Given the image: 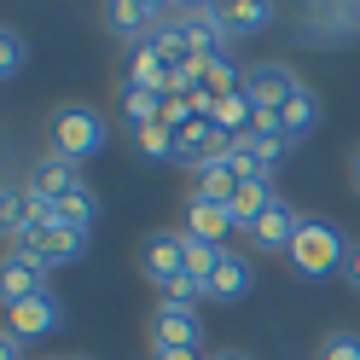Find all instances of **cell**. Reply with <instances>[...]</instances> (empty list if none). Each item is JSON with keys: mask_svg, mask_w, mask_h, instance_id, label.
<instances>
[{"mask_svg": "<svg viewBox=\"0 0 360 360\" xmlns=\"http://www.w3.org/2000/svg\"><path fill=\"white\" fill-rule=\"evenodd\" d=\"M290 267H297L302 279H326V274H337V267L349 262V238H343V227L337 221H326V215H302V227H297V244H290Z\"/></svg>", "mask_w": 360, "mask_h": 360, "instance_id": "obj_1", "label": "cell"}, {"mask_svg": "<svg viewBox=\"0 0 360 360\" xmlns=\"http://www.w3.org/2000/svg\"><path fill=\"white\" fill-rule=\"evenodd\" d=\"M110 140V128L94 105H58L53 110V151L70 157V163H87V157H99Z\"/></svg>", "mask_w": 360, "mask_h": 360, "instance_id": "obj_2", "label": "cell"}, {"mask_svg": "<svg viewBox=\"0 0 360 360\" xmlns=\"http://www.w3.org/2000/svg\"><path fill=\"white\" fill-rule=\"evenodd\" d=\"M6 250L30 256V262L41 267V274H58V267H76V262H82V250H87V233L64 227V221H47V227H30L18 244H6Z\"/></svg>", "mask_w": 360, "mask_h": 360, "instance_id": "obj_3", "label": "cell"}, {"mask_svg": "<svg viewBox=\"0 0 360 360\" xmlns=\"http://www.w3.org/2000/svg\"><path fill=\"white\" fill-rule=\"evenodd\" d=\"M302 87H308V82L290 70V64H279V58H262V64H250V70H244V94H250L256 117H274V122H279V110L297 99Z\"/></svg>", "mask_w": 360, "mask_h": 360, "instance_id": "obj_4", "label": "cell"}, {"mask_svg": "<svg viewBox=\"0 0 360 360\" xmlns=\"http://www.w3.org/2000/svg\"><path fill=\"white\" fill-rule=\"evenodd\" d=\"M87 180H82V163H70V157H58V151H41L30 174H24V192L35 198V204H64L70 192H82Z\"/></svg>", "mask_w": 360, "mask_h": 360, "instance_id": "obj_5", "label": "cell"}, {"mask_svg": "<svg viewBox=\"0 0 360 360\" xmlns=\"http://www.w3.org/2000/svg\"><path fill=\"white\" fill-rule=\"evenodd\" d=\"M146 331H151V349H198V343H204V320H198V308L169 302V297H157Z\"/></svg>", "mask_w": 360, "mask_h": 360, "instance_id": "obj_6", "label": "cell"}, {"mask_svg": "<svg viewBox=\"0 0 360 360\" xmlns=\"http://www.w3.org/2000/svg\"><path fill=\"white\" fill-rule=\"evenodd\" d=\"M140 274L169 297V290L186 279V233H180V227L174 233H151L146 250H140Z\"/></svg>", "mask_w": 360, "mask_h": 360, "instance_id": "obj_7", "label": "cell"}, {"mask_svg": "<svg viewBox=\"0 0 360 360\" xmlns=\"http://www.w3.org/2000/svg\"><path fill=\"white\" fill-rule=\"evenodd\" d=\"M99 18H105V30L117 41L140 47V41H151L169 24V6H151V0H110V6H99Z\"/></svg>", "mask_w": 360, "mask_h": 360, "instance_id": "obj_8", "label": "cell"}, {"mask_svg": "<svg viewBox=\"0 0 360 360\" xmlns=\"http://www.w3.org/2000/svg\"><path fill=\"white\" fill-rule=\"evenodd\" d=\"M174 30L198 58H227V24H221V6H174Z\"/></svg>", "mask_w": 360, "mask_h": 360, "instance_id": "obj_9", "label": "cell"}, {"mask_svg": "<svg viewBox=\"0 0 360 360\" xmlns=\"http://www.w3.org/2000/svg\"><path fill=\"white\" fill-rule=\"evenodd\" d=\"M58 326H64V302L53 297V290H41V297L6 308V331H18L24 343H30V337H53Z\"/></svg>", "mask_w": 360, "mask_h": 360, "instance_id": "obj_10", "label": "cell"}, {"mask_svg": "<svg viewBox=\"0 0 360 360\" xmlns=\"http://www.w3.org/2000/svg\"><path fill=\"white\" fill-rule=\"evenodd\" d=\"M180 233H192V238H204V244H227L233 233V215L227 204H215V198H186V215H180Z\"/></svg>", "mask_w": 360, "mask_h": 360, "instance_id": "obj_11", "label": "cell"}, {"mask_svg": "<svg viewBox=\"0 0 360 360\" xmlns=\"http://www.w3.org/2000/svg\"><path fill=\"white\" fill-rule=\"evenodd\" d=\"M169 76H174V64H169V53L157 47V41L128 47V87H151V94L169 99Z\"/></svg>", "mask_w": 360, "mask_h": 360, "instance_id": "obj_12", "label": "cell"}, {"mask_svg": "<svg viewBox=\"0 0 360 360\" xmlns=\"http://www.w3.org/2000/svg\"><path fill=\"white\" fill-rule=\"evenodd\" d=\"M244 186V174H238V163H233V151H221V157H210V163H198L192 169V192L198 198H215V204H233V192Z\"/></svg>", "mask_w": 360, "mask_h": 360, "instance_id": "obj_13", "label": "cell"}, {"mask_svg": "<svg viewBox=\"0 0 360 360\" xmlns=\"http://www.w3.org/2000/svg\"><path fill=\"white\" fill-rule=\"evenodd\" d=\"M41 290H47V274H41L30 256L6 250V267H0V302H6V308H18V302L41 297Z\"/></svg>", "mask_w": 360, "mask_h": 360, "instance_id": "obj_14", "label": "cell"}, {"mask_svg": "<svg viewBox=\"0 0 360 360\" xmlns=\"http://www.w3.org/2000/svg\"><path fill=\"white\" fill-rule=\"evenodd\" d=\"M250 285H256V267H250V256L221 250L215 274H210V297H215V302H244V297H250Z\"/></svg>", "mask_w": 360, "mask_h": 360, "instance_id": "obj_15", "label": "cell"}, {"mask_svg": "<svg viewBox=\"0 0 360 360\" xmlns=\"http://www.w3.org/2000/svg\"><path fill=\"white\" fill-rule=\"evenodd\" d=\"M297 227H302V215L279 198V204H274V210H267L256 227H250V244H256V250H279V256H285L290 244H297Z\"/></svg>", "mask_w": 360, "mask_h": 360, "instance_id": "obj_16", "label": "cell"}, {"mask_svg": "<svg viewBox=\"0 0 360 360\" xmlns=\"http://www.w3.org/2000/svg\"><path fill=\"white\" fill-rule=\"evenodd\" d=\"M227 146H233V140H227V134H221L210 117H198L192 128H180V163H186V169H198V163H210V157H221Z\"/></svg>", "mask_w": 360, "mask_h": 360, "instance_id": "obj_17", "label": "cell"}, {"mask_svg": "<svg viewBox=\"0 0 360 360\" xmlns=\"http://www.w3.org/2000/svg\"><path fill=\"white\" fill-rule=\"evenodd\" d=\"M221 24H227L233 41L262 35L267 24H274V6H267V0H227V6H221Z\"/></svg>", "mask_w": 360, "mask_h": 360, "instance_id": "obj_18", "label": "cell"}, {"mask_svg": "<svg viewBox=\"0 0 360 360\" xmlns=\"http://www.w3.org/2000/svg\"><path fill=\"white\" fill-rule=\"evenodd\" d=\"M233 94H244V70H238L233 58H210L204 82H198V99H204V105H221V99H233Z\"/></svg>", "mask_w": 360, "mask_h": 360, "instance_id": "obj_19", "label": "cell"}, {"mask_svg": "<svg viewBox=\"0 0 360 360\" xmlns=\"http://www.w3.org/2000/svg\"><path fill=\"white\" fill-rule=\"evenodd\" d=\"M122 122H128V134L163 122V94H151V87H128V82H122Z\"/></svg>", "mask_w": 360, "mask_h": 360, "instance_id": "obj_20", "label": "cell"}, {"mask_svg": "<svg viewBox=\"0 0 360 360\" xmlns=\"http://www.w3.org/2000/svg\"><path fill=\"white\" fill-rule=\"evenodd\" d=\"M134 151H140L146 163H180V128L151 122V128H140V134H134Z\"/></svg>", "mask_w": 360, "mask_h": 360, "instance_id": "obj_21", "label": "cell"}, {"mask_svg": "<svg viewBox=\"0 0 360 360\" xmlns=\"http://www.w3.org/2000/svg\"><path fill=\"white\" fill-rule=\"evenodd\" d=\"M314 122H320V99H314V87H302V94L279 110V134H285V140H308Z\"/></svg>", "mask_w": 360, "mask_h": 360, "instance_id": "obj_22", "label": "cell"}, {"mask_svg": "<svg viewBox=\"0 0 360 360\" xmlns=\"http://www.w3.org/2000/svg\"><path fill=\"white\" fill-rule=\"evenodd\" d=\"M0 227H6V244H18L35 227V210H30V192L24 186H6L0 192Z\"/></svg>", "mask_w": 360, "mask_h": 360, "instance_id": "obj_23", "label": "cell"}, {"mask_svg": "<svg viewBox=\"0 0 360 360\" xmlns=\"http://www.w3.org/2000/svg\"><path fill=\"white\" fill-rule=\"evenodd\" d=\"M58 221H64V227H76V233H94V221H99V198L94 192H70V198H64V204H58Z\"/></svg>", "mask_w": 360, "mask_h": 360, "instance_id": "obj_24", "label": "cell"}, {"mask_svg": "<svg viewBox=\"0 0 360 360\" xmlns=\"http://www.w3.org/2000/svg\"><path fill=\"white\" fill-rule=\"evenodd\" d=\"M221 250H227V244H204V238H192V233H186V279H198V285L210 290V274H215Z\"/></svg>", "mask_w": 360, "mask_h": 360, "instance_id": "obj_25", "label": "cell"}, {"mask_svg": "<svg viewBox=\"0 0 360 360\" xmlns=\"http://www.w3.org/2000/svg\"><path fill=\"white\" fill-rule=\"evenodd\" d=\"M343 30H360V6H314L308 35H343Z\"/></svg>", "mask_w": 360, "mask_h": 360, "instance_id": "obj_26", "label": "cell"}, {"mask_svg": "<svg viewBox=\"0 0 360 360\" xmlns=\"http://www.w3.org/2000/svg\"><path fill=\"white\" fill-rule=\"evenodd\" d=\"M24 64H30V41H24V30L18 24H6L0 30V76H24Z\"/></svg>", "mask_w": 360, "mask_h": 360, "instance_id": "obj_27", "label": "cell"}, {"mask_svg": "<svg viewBox=\"0 0 360 360\" xmlns=\"http://www.w3.org/2000/svg\"><path fill=\"white\" fill-rule=\"evenodd\" d=\"M320 360H360V337L354 331H337L320 343Z\"/></svg>", "mask_w": 360, "mask_h": 360, "instance_id": "obj_28", "label": "cell"}, {"mask_svg": "<svg viewBox=\"0 0 360 360\" xmlns=\"http://www.w3.org/2000/svg\"><path fill=\"white\" fill-rule=\"evenodd\" d=\"M0 360H24V337L18 331H0Z\"/></svg>", "mask_w": 360, "mask_h": 360, "instance_id": "obj_29", "label": "cell"}, {"mask_svg": "<svg viewBox=\"0 0 360 360\" xmlns=\"http://www.w3.org/2000/svg\"><path fill=\"white\" fill-rule=\"evenodd\" d=\"M343 274H349V285L360 290V244H349V262H343Z\"/></svg>", "mask_w": 360, "mask_h": 360, "instance_id": "obj_30", "label": "cell"}, {"mask_svg": "<svg viewBox=\"0 0 360 360\" xmlns=\"http://www.w3.org/2000/svg\"><path fill=\"white\" fill-rule=\"evenodd\" d=\"M157 360H204V354H198V349H151Z\"/></svg>", "mask_w": 360, "mask_h": 360, "instance_id": "obj_31", "label": "cell"}, {"mask_svg": "<svg viewBox=\"0 0 360 360\" xmlns=\"http://www.w3.org/2000/svg\"><path fill=\"white\" fill-rule=\"evenodd\" d=\"M349 180H354V192H360V146L349 151Z\"/></svg>", "mask_w": 360, "mask_h": 360, "instance_id": "obj_32", "label": "cell"}, {"mask_svg": "<svg viewBox=\"0 0 360 360\" xmlns=\"http://www.w3.org/2000/svg\"><path fill=\"white\" fill-rule=\"evenodd\" d=\"M210 360H250V354H238V349H221V354H210Z\"/></svg>", "mask_w": 360, "mask_h": 360, "instance_id": "obj_33", "label": "cell"}, {"mask_svg": "<svg viewBox=\"0 0 360 360\" xmlns=\"http://www.w3.org/2000/svg\"><path fill=\"white\" fill-rule=\"evenodd\" d=\"M58 360H76V354H58Z\"/></svg>", "mask_w": 360, "mask_h": 360, "instance_id": "obj_34", "label": "cell"}, {"mask_svg": "<svg viewBox=\"0 0 360 360\" xmlns=\"http://www.w3.org/2000/svg\"><path fill=\"white\" fill-rule=\"evenodd\" d=\"M76 360H87V354H76Z\"/></svg>", "mask_w": 360, "mask_h": 360, "instance_id": "obj_35", "label": "cell"}]
</instances>
